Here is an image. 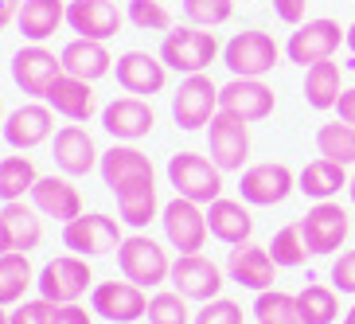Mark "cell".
<instances>
[{
  "label": "cell",
  "mask_w": 355,
  "mask_h": 324,
  "mask_svg": "<svg viewBox=\"0 0 355 324\" xmlns=\"http://www.w3.org/2000/svg\"><path fill=\"white\" fill-rule=\"evenodd\" d=\"M223 55L219 35L211 28H196V24H184V28H172L160 40V63L176 74H207L211 63Z\"/></svg>",
  "instance_id": "1"
},
{
  "label": "cell",
  "mask_w": 355,
  "mask_h": 324,
  "mask_svg": "<svg viewBox=\"0 0 355 324\" xmlns=\"http://www.w3.org/2000/svg\"><path fill=\"white\" fill-rule=\"evenodd\" d=\"M117 266H121V278L141 285V289L164 285L168 273H172L168 250L153 239V235H141V230H133V235L121 239V246H117Z\"/></svg>",
  "instance_id": "2"
},
{
  "label": "cell",
  "mask_w": 355,
  "mask_h": 324,
  "mask_svg": "<svg viewBox=\"0 0 355 324\" xmlns=\"http://www.w3.org/2000/svg\"><path fill=\"white\" fill-rule=\"evenodd\" d=\"M223 63L234 78H266L273 67L282 63V43L273 40L270 32H234L223 43Z\"/></svg>",
  "instance_id": "3"
},
{
  "label": "cell",
  "mask_w": 355,
  "mask_h": 324,
  "mask_svg": "<svg viewBox=\"0 0 355 324\" xmlns=\"http://www.w3.org/2000/svg\"><path fill=\"white\" fill-rule=\"evenodd\" d=\"M168 184L176 188V196L207 207L223 196V168L199 153H176L168 157Z\"/></svg>",
  "instance_id": "4"
},
{
  "label": "cell",
  "mask_w": 355,
  "mask_h": 324,
  "mask_svg": "<svg viewBox=\"0 0 355 324\" xmlns=\"http://www.w3.org/2000/svg\"><path fill=\"white\" fill-rule=\"evenodd\" d=\"M344 40H347V28H340L328 16H316V20H304L293 28L289 43H285V55H289V63H297L304 71V67L332 59L344 47Z\"/></svg>",
  "instance_id": "5"
},
{
  "label": "cell",
  "mask_w": 355,
  "mask_h": 324,
  "mask_svg": "<svg viewBox=\"0 0 355 324\" xmlns=\"http://www.w3.org/2000/svg\"><path fill=\"white\" fill-rule=\"evenodd\" d=\"M297 191V172L282 160H261V164L242 168L239 180V196L250 207H277Z\"/></svg>",
  "instance_id": "6"
},
{
  "label": "cell",
  "mask_w": 355,
  "mask_h": 324,
  "mask_svg": "<svg viewBox=\"0 0 355 324\" xmlns=\"http://www.w3.org/2000/svg\"><path fill=\"white\" fill-rule=\"evenodd\" d=\"M219 114V86L211 74H188L180 78L176 94H172V117H176L180 129H207L211 117Z\"/></svg>",
  "instance_id": "7"
},
{
  "label": "cell",
  "mask_w": 355,
  "mask_h": 324,
  "mask_svg": "<svg viewBox=\"0 0 355 324\" xmlns=\"http://www.w3.org/2000/svg\"><path fill=\"white\" fill-rule=\"evenodd\" d=\"M301 235H304L309 254H336V250H344L347 235H352V215L336 199H320V203H313L304 211Z\"/></svg>",
  "instance_id": "8"
},
{
  "label": "cell",
  "mask_w": 355,
  "mask_h": 324,
  "mask_svg": "<svg viewBox=\"0 0 355 324\" xmlns=\"http://www.w3.org/2000/svg\"><path fill=\"white\" fill-rule=\"evenodd\" d=\"M121 219H110L102 211L94 215H78V219L63 223V246L78 258H102L121 246Z\"/></svg>",
  "instance_id": "9"
},
{
  "label": "cell",
  "mask_w": 355,
  "mask_h": 324,
  "mask_svg": "<svg viewBox=\"0 0 355 324\" xmlns=\"http://www.w3.org/2000/svg\"><path fill=\"white\" fill-rule=\"evenodd\" d=\"M94 273H90V262L78 258V254H63V258H51L40 270L35 285H40V297L51 305H74L90 289Z\"/></svg>",
  "instance_id": "10"
},
{
  "label": "cell",
  "mask_w": 355,
  "mask_h": 324,
  "mask_svg": "<svg viewBox=\"0 0 355 324\" xmlns=\"http://www.w3.org/2000/svg\"><path fill=\"white\" fill-rule=\"evenodd\" d=\"M160 223H164V239L172 250L180 254H199L203 242H207V207L203 203H191V199L176 196L172 203H164L160 211Z\"/></svg>",
  "instance_id": "11"
},
{
  "label": "cell",
  "mask_w": 355,
  "mask_h": 324,
  "mask_svg": "<svg viewBox=\"0 0 355 324\" xmlns=\"http://www.w3.org/2000/svg\"><path fill=\"white\" fill-rule=\"evenodd\" d=\"M168 282H172V289L180 293V297H188V301H215V297H223V270L219 262H211L207 254H180L176 262H172V273H168Z\"/></svg>",
  "instance_id": "12"
},
{
  "label": "cell",
  "mask_w": 355,
  "mask_h": 324,
  "mask_svg": "<svg viewBox=\"0 0 355 324\" xmlns=\"http://www.w3.org/2000/svg\"><path fill=\"white\" fill-rule=\"evenodd\" d=\"M207 145H211V160L223 172H242L246 160H250V126L242 117L219 110L207 126Z\"/></svg>",
  "instance_id": "13"
},
{
  "label": "cell",
  "mask_w": 355,
  "mask_h": 324,
  "mask_svg": "<svg viewBox=\"0 0 355 324\" xmlns=\"http://www.w3.org/2000/svg\"><path fill=\"white\" fill-rule=\"evenodd\" d=\"M153 126H157V114H153L148 98L121 94L110 105H102V129L114 141H121V145H137L141 137L153 133Z\"/></svg>",
  "instance_id": "14"
},
{
  "label": "cell",
  "mask_w": 355,
  "mask_h": 324,
  "mask_svg": "<svg viewBox=\"0 0 355 324\" xmlns=\"http://www.w3.org/2000/svg\"><path fill=\"white\" fill-rule=\"evenodd\" d=\"M277 94L266 78H230L227 86H219V110L242 117L246 126H258L273 114Z\"/></svg>",
  "instance_id": "15"
},
{
  "label": "cell",
  "mask_w": 355,
  "mask_h": 324,
  "mask_svg": "<svg viewBox=\"0 0 355 324\" xmlns=\"http://www.w3.org/2000/svg\"><path fill=\"white\" fill-rule=\"evenodd\" d=\"M59 74H63V59L47 51L43 43H28V47L12 55V83L32 98H47V90H51Z\"/></svg>",
  "instance_id": "16"
},
{
  "label": "cell",
  "mask_w": 355,
  "mask_h": 324,
  "mask_svg": "<svg viewBox=\"0 0 355 324\" xmlns=\"http://www.w3.org/2000/svg\"><path fill=\"white\" fill-rule=\"evenodd\" d=\"M98 172H102L105 188L114 191V196L117 191H125V188H137V184H157V168H153V160H148L137 145H121V141L102 153Z\"/></svg>",
  "instance_id": "17"
},
{
  "label": "cell",
  "mask_w": 355,
  "mask_h": 324,
  "mask_svg": "<svg viewBox=\"0 0 355 324\" xmlns=\"http://www.w3.org/2000/svg\"><path fill=\"white\" fill-rule=\"evenodd\" d=\"M90 309L110 324H133L148 313V297L133 282H98L90 293Z\"/></svg>",
  "instance_id": "18"
},
{
  "label": "cell",
  "mask_w": 355,
  "mask_h": 324,
  "mask_svg": "<svg viewBox=\"0 0 355 324\" xmlns=\"http://www.w3.org/2000/svg\"><path fill=\"white\" fill-rule=\"evenodd\" d=\"M4 141H8L16 153H28V148L43 145L47 137L55 133V110L47 102H24L20 110H12L0 126Z\"/></svg>",
  "instance_id": "19"
},
{
  "label": "cell",
  "mask_w": 355,
  "mask_h": 324,
  "mask_svg": "<svg viewBox=\"0 0 355 324\" xmlns=\"http://www.w3.org/2000/svg\"><path fill=\"white\" fill-rule=\"evenodd\" d=\"M114 74H117V86L137 98H153L168 86V67L160 63V55H148V51L117 55Z\"/></svg>",
  "instance_id": "20"
},
{
  "label": "cell",
  "mask_w": 355,
  "mask_h": 324,
  "mask_svg": "<svg viewBox=\"0 0 355 324\" xmlns=\"http://www.w3.org/2000/svg\"><path fill=\"white\" fill-rule=\"evenodd\" d=\"M227 273H230V282L242 285V289L266 293L277 282V262L270 258V246H258L250 239V242H242V246H230Z\"/></svg>",
  "instance_id": "21"
},
{
  "label": "cell",
  "mask_w": 355,
  "mask_h": 324,
  "mask_svg": "<svg viewBox=\"0 0 355 324\" xmlns=\"http://www.w3.org/2000/svg\"><path fill=\"white\" fill-rule=\"evenodd\" d=\"M121 12H117L114 0H71L67 4V24H71V32H78L83 40H114L121 32Z\"/></svg>",
  "instance_id": "22"
},
{
  "label": "cell",
  "mask_w": 355,
  "mask_h": 324,
  "mask_svg": "<svg viewBox=\"0 0 355 324\" xmlns=\"http://www.w3.org/2000/svg\"><path fill=\"white\" fill-rule=\"evenodd\" d=\"M55 164H59L63 176H90L102 164V153H98L94 137L71 121V126H63L55 133Z\"/></svg>",
  "instance_id": "23"
},
{
  "label": "cell",
  "mask_w": 355,
  "mask_h": 324,
  "mask_svg": "<svg viewBox=\"0 0 355 324\" xmlns=\"http://www.w3.org/2000/svg\"><path fill=\"white\" fill-rule=\"evenodd\" d=\"M207 230H211V239H219L223 246H242V242H250V235H254L250 203L219 196L215 203H207Z\"/></svg>",
  "instance_id": "24"
},
{
  "label": "cell",
  "mask_w": 355,
  "mask_h": 324,
  "mask_svg": "<svg viewBox=\"0 0 355 324\" xmlns=\"http://www.w3.org/2000/svg\"><path fill=\"white\" fill-rule=\"evenodd\" d=\"M59 59H63V74H74V78H83V83H98V78H105V74L114 71V63H117L105 43L83 40V35H74L63 51H59Z\"/></svg>",
  "instance_id": "25"
},
{
  "label": "cell",
  "mask_w": 355,
  "mask_h": 324,
  "mask_svg": "<svg viewBox=\"0 0 355 324\" xmlns=\"http://www.w3.org/2000/svg\"><path fill=\"white\" fill-rule=\"evenodd\" d=\"M32 207L40 215H47V219L71 223L83 215V196H78V188L67 176H40L32 188Z\"/></svg>",
  "instance_id": "26"
},
{
  "label": "cell",
  "mask_w": 355,
  "mask_h": 324,
  "mask_svg": "<svg viewBox=\"0 0 355 324\" xmlns=\"http://www.w3.org/2000/svg\"><path fill=\"white\" fill-rule=\"evenodd\" d=\"M43 102L51 105L59 117L74 121V126H83V121H90V117L98 114V102H94V90H90V83L74 78V74H59V78L51 83V90H47V98H43Z\"/></svg>",
  "instance_id": "27"
},
{
  "label": "cell",
  "mask_w": 355,
  "mask_h": 324,
  "mask_svg": "<svg viewBox=\"0 0 355 324\" xmlns=\"http://www.w3.org/2000/svg\"><path fill=\"white\" fill-rule=\"evenodd\" d=\"M347 180H352V172L344 164H336L328 157H316L297 172V191L309 196L313 203H320V199H336L340 191H347Z\"/></svg>",
  "instance_id": "28"
},
{
  "label": "cell",
  "mask_w": 355,
  "mask_h": 324,
  "mask_svg": "<svg viewBox=\"0 0 355 324\" xmlns=\"http://www.w3.org/2000/svg\"><path fill=\"white\" fill-rule=\"evenodd\" d=\"M63 24H67V0H24L20 16H16V28L28 43L51 40Z\"/></svg>",
  "instance_id": "29"
},
{
  "label": "cell",
  "mask_w": 355,
  "mask_h": 324,
  "mask_svg": "<svg viewBox=\"0 0 355 324\" xmlns=\"http://www.w3.org/2000/svg\"><path fill=\"white\" fill-rule=\"evenodd\" d=\"M0 223H4V230H8V246L12 250H35L43 242V219H40V211L28 207L24 199H16V203H4L0 207Z\"/></svg>",
  "instance_id": "30"
},
{
  "label": "cell",
  "mask_w": 355,
  "mask_h": 324,
  "mask_svg": "<svg viewBox=\"0 0 355 324\" xmlns=\"http://www.w3.org/2000/svg\"><path fill=\"white\" fill-rule=\"evenodd\" d=\"M344 90H347L344 71H340L332 59L304 67V102L313 105V110H336V102H340Z\"/></svg>",
  "instance_id": "31"
},
{
  "label": "cell",
  "mask_w": 355,
  "mask_h": 324,
  "mask_svg": "<svg viewBox=\"0 0 355 324\" xmlns=\"http://www.w3.org/2000/svg\"><path fill=\"white\" fill-rule=\"evenodd\" d=\"M117 211H121V223H125V227L145 230L148 223L157 219V211H160L157 184H137V188L117 191Z\"/></svg>",
  "instance_id": "32"
},
{
  "label": "cell",
  "mask_w": 355,
  "mask_h": 324,
  "mask_svg": "<svg viewBox=\"0 0 355 324\" xmlns=\"http://www.w3.org/2000/svg\"><path fill=\"white\" fill-rule=\"evenodd\" d=\"M32 282H35V273H32L28 254H20V250L0 254V305L24 301V293H28Z\"/></svg>",
  "instance_id": "33"
},
{
  "label": "cell",
  "mask_w": 355,
  "mask_h": 324,
  "mask_svg": "<svg viewBox=\"0 0 355 324\" xmlns=\"http://www.w3.org/2000/svg\"><path fill=\"white\" fill-rule=\"evenodd\" d=\"M250 313H254V321H261V324H304L301 305H297V293H285V289L258 293Z\"/></svg>",
  "instance_id": "34"
},
{
  "label": "cell",
  "mask_w": 355,
  "mask_h": 324,
  "mask_svg": "<svg viewBox=\"0 0 355 324\" xmlns=\"http://www.w3.org/2000/svg\"><path fill=\"white\" fill-rule=\"evenodd\" d=\"M316 153L328 160H336V164L352 168L355 164V126H347V121H328V126L316 129Z\"/></svg>",
  "instance_id": "35"
},
{
  "label": "cell",
  "mask_w": 355,
  "mask_h": 324,
  "mask_svg": "<svg viewBox=\"0 0 355 324\" xmlns=\"http://www.w3.org/2000/svg\"><path fill=\"white\" fill-rule=\"evenodd\" d=\"M35 180H40V172H35V164L28 157H4L0 160V199H4V203H16V199L32 196Z\"/></svg>",
  "instance_id": "36"
},
{
  "label": "cell",
  "mask_w": 355,
  "mask_h": 324,
  "mask_svg": "<svg viewBox=\"0 0 355 324\" xmlns=\"http://www.w3.org/2000/svg\"><path fill=\"white\" fill-rule=\"evenodd\" d=\"M297 305H301V316L304 324H336V313H340V297H336L332 285H304L297 293Z\"/></svg>",
  "instance_id": "37"
},
{
  "label": "cell",
  "mask_w": 355,
  "mask_h": 324,
  "mask_svg": "<svg viewBox=\"0 0 355 324\" xmlns=\"http://www.w3.org/2000/svg\"><path fill=\"white\" fill-rule=\"evenodd\" d=\"M270 258L277 262V270H297L304 262L313 258L309 246H304V235H301V223H289L282 227L277 235L270 239Z\"/></svg>",
  "instance_id": "38"
},
{
  "label": "cell",
  "mask_w": 355,
  "mask_h": 324,
  "mask_svg": "<svg viewBox=\"0 0 355 324\" xmlns=\"http://www.w3.org/2000/svg\"><path fill=\"white\" fill-rule=\"evenodd\" d=\"M188 297H180L176 289H160L148 297V324H191V309H188Z\"/></svg>",
  "instance_id": "39"
},
{
  "label": "cell",
  "mask_w": 355,
  "mask_h": 324,
  "mask_svg": "<svg viewBox=\"0 0 355 324\" xmlns=\"http://www.w3.org/2000/svg\"><path fill=\"white\" fill-rule=\"evenodd\" d=\"M125 20L137 32H172V12L164 0H129Z\"/></svg>",
  "instance_id": "40"
},
{
  "label": "cell",
  "mask_w": 355,
  "mask_h": 324,
  "mask_svg": "<svg viewBox=\"0 0 355 324\" xmlns=\"http://www.w3.org/2000/svg\"><path fill=\"white\" fill-rule=\"evenodd\" d=\"M184 16L196 28H219L234 16V0H184Z\"/></svg>",
  "instance_id": "41"
},
{
  "label": "cell",
  "mask_w": 355,
  "mask_h": 324,
  "mask_svg": "<svg viewBox=\"0 0 355 324\" xmlns=\"http://www.w3.org/2000/svg\"><path fill=\"white\" fill-rule=\"evenodd\" d=\"M191 324H246L242 316V305L230 301V297H215V301H203L191 316Z\"/></svg>",
  "instance_id": "42"
},
{
  "label": "cell",
  "mask_w": 355,
  "mask_h": 324,
  "mask_svg": "<svg viewBox=\"0 0 355 324\" xmlns=\"http://www.w3.org/2000/svg\"><path fill=\"white\" fill-rule=\"evenodd\" d=\"M55 316V305L51 301H20L16 309L8 313V324H51Z\"/></svg>",
  "instance_id": "43"
},
{
  "label": "cell",
  "mask_w": 355,
  "mask_h": 324,
  "mask_svg": "<svg viewBox=\"0 0 355 324\" xmlns=\"http://www.w3.org/2000/svg\"><path fill=\"white\" fill-rule=\"evenodd\" d=\"M332 289L355 297V250H340L332 262Z\"/></svg>",
  "instance_id": "44"
},
{
  "label": "cell",
  "mask_w": 355,
  "mask_h": 324,
  "mask_svg": "<svg viewBox=\"0 0 355 324\" xmlns=\"http://www.w3.org/2000/svg\"><path fill=\"white\" fill-rule=\"evenodd\" d=\"M273 12H277V20L297 28L304 24V12H309V0H273Z\"/></svg>",
  "instance_id": "45"
},
{
  "label": "cell",
  "mask_w": 355,
  "mask_h": 324,
  "mask_svg": "<svg viewBox=\"0 0 355 324\" xmlns=\"http://www.w3.org/2000/svg\"><path fill=\"white\" fill-rule=\"evenodd\" d=\"M51 324H94V321H90V313H86L83 305L74 301V305H55Z\"/></svg>",
  "instance_id": "46"
},
{
  "label": "cell",
  "mask_w": 355,
  "mask_h": 324,
  "mask_svg": "<svg viewBox=\"0 0 355 324\" xmlns=\"http://www.w3.org/2000/svg\"><path fill=\"white\" fill-rule=\"evenodd\" d=\"M336 117L347 121V126H355V86H347L344 94H340V102H336Z\"/></svg>",
  "instance_id": "47"
},
{
  "label": "cell",
  "mask_w": 355,
  "mask_h": 324,
  "mask_svg": "<svg viewBox=\"0 0 355 324\" xmlns=\"http://www.w3.org/2000/svg\"><path fill=\"white\" fill-rule=\"evenodd\" d=\"M20 4H24V0H0V28L16 24V16H20Z\"/></svg>",
  "instance_id": "48"
},
{
  "label": "cell",
  "mask_w": 355,
  "mask_h": 324,
  "mask_svg": "<svg viewBox=\"0 0 355 324\" xmlns=\"http://www.w3.org/2000/svg\"><path fill=\"white\" fill-rule=\"evenodd\" d=\"M344 47L355 55V24H347V40H344Z\"/></svg>",
  "instance_id": "49"
},
{
  "label": "cell",
  "mask_w": 355,
  "mask_h": 324,
  "mask_svg": "<svg viewBox=\"0 0 355 324\" xmlns=\"http://www.w3.org/2000/svg\"><path fill=\"white\" fill-rule=\"evenodd\" d=\"M12 246H8V230H4V223H0V254H8Z\"/></svg>",
  "instance_id": "50"
},
{
  "label": "cell",
  "mask_w": 355,
  "mask_h": 324,
  "mask_svg": "<svg viewBox=\"0 0 355 324\" xmlns=\"http://www.w3.org/2000/svg\"><path fill=\"white\" fill-rule=\"evenodd\" d=\"M347 199L355 203V172H352V180H347Z\"/></svg>",
  "instance_id": "51"
},
{
  "label": "cell",
  "mask_w": 355,
  "mask_h": 324,
  "mask_svg": "<svg viewBox=\"0 0 355 324\" xmlns=\"http://www.w3.org/2000/svg\"><path fill=\"white\" fill-rule=\"evenodd\" d=\"M340 324H355V305H352V309L344 313V321H340Z\"/></svg>",
  "instance_id": "52"
},
{
  "label": "cell",
  "mask_w": 355,
  "mask_h": 324,
  "mask_svg": "<svg viewBox=\"0 0 355 324\" xmlns=\"http://www.w3.org/2000/svg\"><path fill=\"white\" fill-rule=\"evenodd\" d=\"M0 324H8V313H4V305H0Z\"/></svg>",
  "instance_id": "53"
},
{
  "label": "cell",
  "mask_w": 355,
  "mask_h": 324,
  "mask_svg": "<svg viewBox=\"0 0 355 324\" xmlns=\"http://www.w3.org/2000/svg\"><path fill=\"white\" fill-rule=\"evenodd\" d=\"M0 126H4V105H0Z\"/></svg>",
  "instance_id": "54"
},
{
  "label": "cell",
  "mask_w": 355,
  "mask_h": 324,
  "mask_svg": "<svg viewBox=\"0 0 355 324\" xmlns=\"http://www.w3.org/2000/svg\"><path fill=\"white\" fill-rule=\"evenodd\" d=\"M254 324H261V321H254Z\"/></svg>",
  "instance_id": "55"
}]
</instances>
